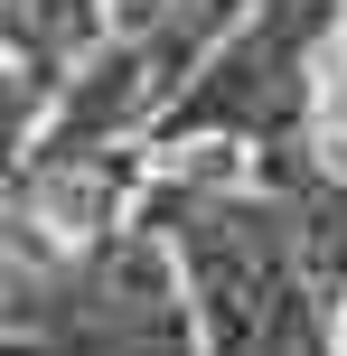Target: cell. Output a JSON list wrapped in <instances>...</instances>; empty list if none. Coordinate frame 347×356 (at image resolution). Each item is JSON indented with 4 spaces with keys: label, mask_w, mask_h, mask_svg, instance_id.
Returning <instances> with one entry per match:
<instances>
[{
    "label": "cell",
    "mask_w": 347,
    "mask_h": 356,
    "mask_svg": "<svg viewBox=\"0 0 347 356\" xmlns=\"http://www.w3.org/2000/svg\"><path fill=\"white\" fill-rule=\"evenodd\" d=\"M38 104H47V66H0V188H10L19 150H29Z\"/></svg>",
    "instance_id": "cell-1"
}]
</instances>
